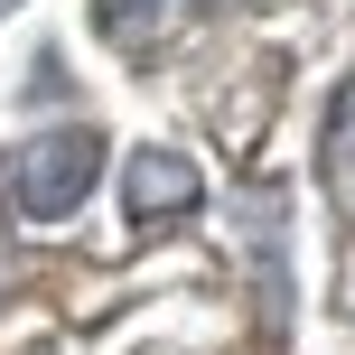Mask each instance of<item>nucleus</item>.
I'll return each mask as SVG.
<instances>
[{
	"label": "nucleus",
	"mask_w": 355,
	"mask_h": 355,
	"mask_svg": "<svg viewBox=\"0 0 355 355\" xmlns=\"http://www.w3.org/2000/svg\"><path fill=\"white\" fill-rule=\"evenodd\" d=\"M346 150H355V75L337 85V112H327V168L346 178Z\"/></svg>",
	"instance_id": "39448f33"
},
{
	"label": "nucleus",
	"mask_w": 355,
	"mask_h": 355,
	"mask_svg": "<svg viewBox=\"0 0 355 355\" xmlns=\"http://www.w3.org/2000/svg\"><path fill=\"white\" fill-rule=\"evenodd\" d=\"M346 206H355V178H346Z\"/></svg>",
	"instance_id": "0eeeda50"
},
{
	"label": "nucleus",
	"mask_w": 355,
	"mask_h": 355,
	"mask_svg": "<svg viewBox=\"0 0 355 355\" xmlns=\"http://www.w3.org/2000/svg\"><path fill=\"white\" fill-rule=\"evenodd\" d=\"M215 10H234V0H215Z\"/></svg>",
	"instance_id": "6e6552de"
},
{
	"label": "nucleus",
	"mask_w": 355,
	"mask_h": 355,
	"mask_svg": "<svg viewBox=\"0 0 355 355\" xmlns=\"http://www.w3.org/2000/svg\"><path fill=\"white\" fill-rule=\"evenodd\" d=\"M0 290H10V252H0Z\"/></svg>",
	"instance_id": "423d86ee"
},
{
	"label": "nucleus",
	"mask_w": 355,
	"mask_h": 355,
	"mask_svg": "<svg viewBox=\"0 0 355 355\" xmlns=\"http://www.w3.org/2000/svg\"><path fill=\"white\" fill-rule=\"evenodd\" d=\"M252 300H262V337L290 327V252H281V196H252Z\"/></svg>",
	"instance_id": "7ed1b4c3"
},
{
	"label": "nucleus",
	"mask_w": 355,
	"mask_h": 355,
	"mask_svg": "<svg viewBox=\"0 0 355 355\" xmlns=\"http://www.w3.org/2000/svg\"><path fill=\"white\" fill-rule=\"evenodd\" d=\"M206 206V178H196L187 150H131L122 159V215H131V234H159V225H187V215Z\"/></svg>",
	"instance_id": "f03ea898"
},
{
	"label": "nucleus",
	"mask_w": 355,
	"mask_h": 355,
	"mask_svg": "<svg viewBox=\"0 0 355 355\" xmlns=\"http://www.w3.org/2000/svg\"><path fill=\"white\" fill-rule=\"evenodd\" d=\"M94 187H103V141H94L85 122L28 131V141L0 159V206H10L19 225H66Z\"/></svg>",
	"instance_id": "f257e3e1"
},
{
	"label": "nucleus",
	"mask_w": 355,
	"mask_h": 355,
	"mask_svg": "<svg viewBox=\"0 0 355 355\" xmlns=\"http://www.w3.org/2000/svg\"><path fill=\"white\" fill-rule=\"evenodd\" d=\"M168 19H178V0H94V28H103L122 56H150L168 37Z\"/></svg>",
	"instance_id": "20e7f679"
}]
</instances>
